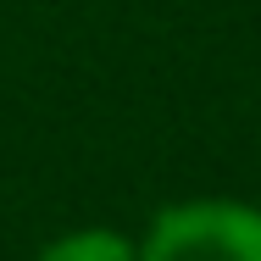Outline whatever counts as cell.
I'll return each instance as SVG.
<instances>
[{
	"label": "cell",
	"instance_id": "2",
	"mask_svg": "<svg viewBox=\"0 0 261 261\" xmlns=\"http://www.w3.org/2000/svg\"><path fill=\"white\" fill-rule=\"evenodd\" d=\"M34 261H139V245L111 228H78V233H61L56 245H45Z\"/></svg>",
	"mask_w": 261,
	"mask_h": 261
},
{
	"label": "cell",
	"instance_id": "1",
	"mask_svg": "<svg viewBox=\"0 0 261 261\" xmlns=\"http://www.w3.org/2000/svg\"><path fill=\"white\" fill-rule=\"evenodd\" d=\"M139 261H261V211L239 200H184L150 222Z\"/></svg>",
	"mask_w": 261,
	"mask_h": 261
}]
</instances>
